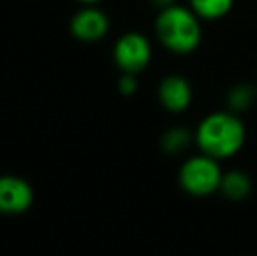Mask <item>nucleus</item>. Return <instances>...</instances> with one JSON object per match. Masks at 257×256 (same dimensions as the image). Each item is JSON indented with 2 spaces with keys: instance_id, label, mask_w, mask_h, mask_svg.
I'll list each match as a JSON object with an SVG mask.
<instances>
[{
  "instance_id": "7ed1b4c3",
  "label": "nucleus",
  "mask_w": 257,
  "mask_h": 256,
  "mask_svg": "<svg viewBox=\"0 0 257 256\" xmlns=\"http://www.w3.org/2000/svg\"><path fill=\"white\" fill-rule=\"evenodd\" d=\"M222 174L219 160L198 153L182 161L179 168V186L191 197H210L219 192Z\"/></svg>"
},
{
  "instance_id": "0eeeda50",
  "label": "nucleus",
  "mask_w": 257,
  "mask_h": 256,
  "mask_svg": "<svg viewBox=\"0 0 257 256\" xmlns=\"http://www.w3.org/2000/svg\"><path fill=\"white\" fill-rule=\"evenodd\" d=\"M34 204L30 183L18 176H0V212L23 214Z\"/></svg>"
},
{
  "instance_id": "ddd939ff",
  "label": "nucleus",
  "mask_w": 257,
  "mask_h": 256,
  "mask_svg": "<svg viewBox=\"0 0 257 256\" xmlns=\"http://www.w3.org/2000/svg\"><path fill=\"white\" fill-rule=\"evenodd\" d=\"M151 4H153L154 7H158V9H163V7H168L172 6V4H175L177 0H149Z\"/></svg>"
},
{
  "instance_id": "f8f14e48",
  "label": "nucleus",
  "mask_w": 257,
  "mask_h": 256,
  "mask_svg": "<svg viewBox=\"0 0 257 256\" xmlns=\"http://www.w3.org/2000/svg\"><path fill=\"white\" fill-rule=\"evenodd\" d=\"M119 93L124 97H130L137 92L139 88V81H137V74H128V72H122V75L117 81Z\"/></svg>"
},
{
  "instance_id": "4468645a",
  "label": "nucleus",
  "mask_w": 257,
  "mask_h": 256,
  "mask_svg": "<svg viewBox=\"0 0 257 256\" xmlns=\"http://www.w3.org/2000/svg\"><path fill=\"white\" fill-rule=\"evenodd\" d=\"M77 2H81V4H84V6H95V4H98V2H102V0H77Z\"/></svg>"
},
{
  "instance_id": "9d476101",
  "label": "nucleus",
  "mask_w": 257,
  "mask_h": 256,
  "mask_svg": "<svg viewBox=\"0 0 257 256\" xmlns=\"http://www.w3.org/2000/svg\"><path fill=\"white\" fill-rule=\"evenodd\" d=\"M194 142V132L186 127H172L161 135V149L166 154H180Z\"/></svg>"
},
{
  "instance_id": "1a4fd4ad",
  "label": "nucleus",
  "mask_w": 257,
  "mask_h": 256,
  "mask_svg": "<svg viewBox=\"0 0 257 256\" xmlns=\"http://www.w3.org/2000/svg\"><path fill=\"white\" fill-rule=\"evenodd\" d=\"M201 21H219L233 11L234 0H187Z\"/></svg>"
},
{
  "instance_id": "f03ea898",
  "label": "nucleus",
  "mask_w": 257,
  "mask_h": 256,
  "mask_svg": "<svg viewBox=\"0 0 257 256\" xmlns=\"http://www.w3.org/2000/svg\"><path fill=\"white\" fill-rule=\"evenodd\" d=\"M203 21L189 6L172 4L159 9L154 32L159 44L173 55H191L203 41Z\"/></svg>"
},
{
  "instance_id": "39448f33",
  "label": "nucleus",
  "mask_w": 257,
  "mask_h": 256,
  "mask_svg": "<svg viewBox=\"0 0 257 256\" xmlns=\"http://www.w3.org/2000/svg\"><path fill=\"white\" fill-rule=\"evenodd\" d=\"M110 28L108 16L95 6H84L72 16L70 34L81 42H98Z\"/></svg>"
},
{
  "instance_id": "423d86ee",
  "label": "nucleus",
  "mask_w": 257,
  "mask_h": 256,
  "mask_svg": "<svg viewBox=\"0 0 257 256\" xmlns=\"http://www.w3.org/2000/svg\"><path fill=\"white\" fill-rule=\"evenodd\" d=\"M193 86L189 79L180 74H170L163 77L158 84V100L165 111L180 114L193 104Z\"/></svg>"
},
{
  "instance_id": "9b49d317",
  "label": "nucleus",
  "mask_w": 257,
  "mask_h": 256,
  "mask_svg": "<svg viewBox=\"0 0 257 256\" xmlns=\"http://www.w3.org/2000/svg\"><path fill=\"white\" fill-rule=\"evenodd\" d=\"M257 97V90L255 86L247 84V82H241V84H236L227 92V107L233 113H241V111H247L248 107L254 104Z\"/></svg>"
},
{
  "instance_id": "6e6552de",
  "label": "nucleus",
  "mask_w": 257,
  "mask_h": 256,
  "mask_svg": "<svg viewBox=\"0 0 257 256\" xmlns=\"http://www.w3.org/2000/svg\"><path fill=\"white\" fill-rule=\"evenodd\" d=\"M219 193L231 202L247 200L252 193V179L240 168H233L229 172H224L220 181Z\"/></svg>"
},
{
  "instance_id": "20e7f679",
  "label": "nucleus",
  "mask_w": 257,
  "mask_h": 256,
  "mask_svg": "<svg viewBox=\"0 0 257 256\" xmlns=\"http://www.w3.org/2000/svg\"><path fill=\"white\" fill-rule=\"evenodd\" d=\"M112 58L121 72L140 74L153 60V46L140 32H126L115 41Z\"/></svg>"
},
{
  "instance_id": "f257e3e1",
  "label": "nucleus",
  "mask_w": 257,
  "mask_h": 256,
  "mask_svg": "<svg viewBox=\"0 0 257 256\" xmlns=\"http://www.w3.org/2000/svg\"><path fill=\"white\" fill-rule=\"evenodd\" d=\"M247 128L238 113L215 111L206 114L194 128V144L208 156L219 161L236 156L245 146Z\"/></svg>"
}]
</instances>
